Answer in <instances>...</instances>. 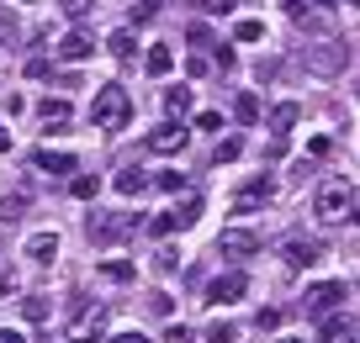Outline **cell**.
I'll list each match as a JSON object with an SVG mask.
<instances>
[{"mask_svg": "<svg viewBox=\"0 0 360 343\" xmlns=\"http://www.w3.org/2000/svg\"><path fill=\"white\" fill-rule=\"evenodd\" d=\"M127 122H133V95L122 85H101L90 100V127L96 133H122Z\"/></svg>", "mask_w": 360, "mask_h": 343, "instance_id": "obj_1", "label": "cell"}, {"mask_svg": "<svg viewBox=\"0 0 360 343\" xmlns=\"http://www.w3.org/2000/svg\"><path fill=\"white\" fill-rule=\"evenodd\" d=\"M101 338H106V307L79 301L75 317L64 322V343H101Z\"/></svg>", "mask_w": 360, "mask_h": 343, "instance_id": "obj_2", "label": "cell"}, {"mask_svg": "<svg viewBox=\"0 0 360 343\" xmlns=\"http://www.w3.org/2000/svg\"><path fill=\"white\" fill-rule=\"evenodd\" d=\"M133 227H138V217H117V211H90V217H85V238H90V243H101V248L122 243Z\"/></svg>", "mask_w": 360, "mask_h": 343, "instance_id": "obj_3", "label": "cell"}, {"mask_svg": "<svg viewBox=\"0 0 360 343\" xmlns=\"http://www.w3.org/2000/svg\"><path fill=\"white\" fill-rule=\"evenodd\" d=\"M345 296H349V285H345V280H318V285H307L302 307H307V317H318V322H323V317H328V311H334Z\"/></svg>", "mask_w": 360, "mask_h": 343, "instance_id": "obj_4", "label": "cell"}, {"mask_svg": "<svg viewBox=\"0 0 360 343\" xmlns=\"http://www.w3.org/2000/svg\"><path fill=\"white\" fill-rule=\"evenodd\" d=\"M143 143H148V154H186V143H191V133H186V122H159L154 127V133H148L143 137Z\"/></svg>", "mask_w": 360, "mask_h": 343, "instance_id": "obj_5", "label": "cell"}, {"mask_svg": "<svg viewBox=\"0 0 360 343\" xmlns=\"http://www.w3.org/2000/svg\"><path fill=\"white\" fill-rule=\"evenodd\" d=\"M217 254H228V259H255V254H259V238L249 233V227H223Z\"/></svg>", "mask_w": 360, "mask_h": 343, "instance_id": "obj_6", "label": "cell"}, {"mask_svg": "<svg viewBox=\"0 0 360 343\" xmlns=\"http://www.w3.org/2000/svg\"><path fill=\"white\" fill-rule=\"evenodd\" d=\"M238 296H249V275L244 269H223V275L212 280V285H207V301H238Z\"/></svg>", "mask_w": 360, "mask_h": 343, "instance_id": "obj_7", "label": "cell"}, {"mask_svg": "<svg viewBox=\"0 0 360 343\" xmlns=\"http://www.w3.org/2000/svg\"><path fill=\"white\" fill-rule=\"evenodd\" d=\"M270 196H276V180H270V175H259V180H249V185H244V190H238V196H233V211H238V217H244V211L265 206Z\"/></svg>", "mask_w": 360, "mask_h": 343, "instance_id": "obj_8", "label": "cell"}, {"mask_svg": "<svg viewBox=\"0 0 360 343\" xmlns=\"http://www.w3.org/2000/svg\"><path fill=\"white\" fill-rule=\"evenodd\" d=\"M281 259H286L292 269H307V264H318V259H323V243H318V238H286Z\"/></svg>", "mask_w": 360, "mask_h": 343, "instance_id": "obj_9", "label": "cell"}, {"mask_svg": "<svg viewBox=\"0 0 360 343\" xmlns=\"http://www.w3.org/2000/svg\"><path fill=\"white\" fill-rule=\"evenodd\" d=\"M313 206H318V217H345L355 201H349V185H339V180H334V185H323L313 196Z\"/></svg>", "mask_w": 360, "mask_h": 343, "instance_id": "obj_10", "label": "cell"}, {"mask_svg": "<svg viewBox=\"0 0 360 343\" xmlns=\"http://www.w3.org/2000/svg\"><path fill=\"white\" fill-rule=\"evenodd\" d=\"M90 53H96V37H90V32H79V27L58 37V58H64V64H85Z\"/></svg>", "mask_w": 360, "mask_h": 343, "instance_id": "obj_11", "label": "cell"}, {"mask_svg": "<svg viewBox=\"0 0 360 343\" xmlns=\"http://www.w3.org/2000/svg\"><path fill=\"white\" fill-rule=\"evenodd\" d=\"M32 164L43 169V175H75V169H79V159H75V154H64V148H37V154H32Z\"/></svg>", "mask_w": 360, "mask_h": 343, "instance_id": "obj_12", "label": "cell"}, {"mask_svg": "<svg viewBox=\"0 0 360 343\" xmlns=\"http://www.w3.org/2000/svg\"><path fill=\"white\" fill-rule=\"evenodd\" d=\"M112 185L122 190L127 201H133V196H143V190L154 185V180H148V169H138V164H122V169H117V175H112Z\"/></svg>", "mask_w": 360, "mask_h": 343, "instance_id": "obj_13", "label": "cell"}, {"mask_svg": "<svg viewBox=\"0 0 360 343\" xmlns=\"http://www.w3.org/2000/svg\"><path fill=\"white\" fill-rule=\"evenodd\" d=\"M22 254L37 259V264H53V259H58V233H32L22 243Z\"/></svg>", "mask_w": 360, "mask_h": 343, "instance_id": "obj_14", "label": "cell"}, {"mask_svg": "<svg viewBox=\"0 0 360 343\" xmlns=\"http://www.w3.org/2000/svg\"><path fill=\"white\" fill-rule=\"evenodd\" d=\"M259 116H265L259 95H255V90H238V100H233V122H238V127H255Z\"/></svg>", "mask_w": 360, "mask_h": 343, "instance_id": "obj_15", "label": "cell"}, {"mask_svg": "<svg viewBox=\"0 0 360 343\" xmlns=\"http://www.w3.org/2000/svg\"><path fill=\"white\" fill-rule=\"evenodd\" d=\"M313 69H318V74H339V69H345V48H339V43L313 48Z\"/></svg>", "mask_w": 360, "mask_h": 343, "instance_id": "obj_16", "label": "cell"}, {"mask_svg": "<svg viewBox=\"0 0 360 343\" xmlns=\"http://www.w3.org/2000/svg\"><path fill=\"white\" fill-rule=\"evenodd\" d=\"M297 116H302V106H297V100H281V106L270 111V133H276V137H286V133L297 127Z\"/></svg>", "mask_w": 360, "mask_h": 343, "instance_id": "obj_17", "label": "cell"}, {"mask_svg": "<svg viewBox=\"0 0 360 343\" xmlns=\"http://www.w3.org/2000/svg\"><path fill=\"white\" fill-rule=\"evenodd\" d=\"M143 69H148V74H154V79H165L169 69H175V53H169L165 43H154V48H148V53H143Z\"/></svg>", "mask_w": 360, "mask_h": 343, "instance_id": "obj_18", "label": "cell"}, {"mask_svg": "<svg viewBox=\"0 0 360 343\" xmlns=\"http://www.w3.org/2000/svg\"><path fill=\"white\" fill-rule=\"evenodd\" d=\"M106 53H112V58H133V53H138V37H133V27H117V32L106 37Z\"/></svg>", "mask_w": 360, "mask_h": 343, "instance_id": "obj_19", "label": "cell"}, {"mask_svg": "<svg viewBox=\"0 0 360 343\" xmlns=\"http://www.w3.org/2000/svg\"><path fill=\"white\" fill-rule=\"evenodd\" d=\"M133 275H138L133 259H101V280H112V285H127Z\"/></svg>", "mask_w": 360, "mask_h": 343, "instance_id": "obj_20", "label": "cell"}, {"mask_svg": "<svg viewBox=\"0 0 360 343\" xmlns=\"http://www.w3.org/2000/svg\"><path fill=\"white\" fill-rule=\"evenodd\" d=\"M37 111H43V122H48V133H53V127H64V122H69V100H64V95H48V100H43V106H37Z\"/></svg>", "mask_w": 360, "mask_h": 343, "instance_id": "obj_21", "label": "cell"}, {"mask_svg": "<svg viewBox=\"0 0 360 343\" xmlns=\"http://www.w3.org/2000/svg\"><path fill=\"white\" fill-rule=\"evenodd\" d=\"M165 111H169V122H175V116H180V122H186V111H191V90H186V85L165 90Z\"/></svg>", "mask_w": 360, "mask_h": 343, "instance_id": "obj_22", "label": "cell"}, {"mask_svg": "<svg viewBox=\"0 0 360 343\" xmlns=\"http://www.w3.org/2000/svg\"><path fill=\"white\" fill-rule=\"evenodd\" d=\"M69 196H75V201H96V196H101V175H75V180H69Z\"/></svg>", "mask_w": 360, "mask_h": 343, "instance_id": "obj_23", "label": "cell"}, {"mask_svg": "<svg viewBox=\"0 0 360 343\" xmlns=\"http://www.w3.org/2000/svg\"><path fill=\"white\" fill-rule=\"evenodd\" d=\"M323 338H328V343H345V338H355V328H349V317H339V311H328V317H323Z\"/></svg>", "mask_w": 360, "mask_h": 343, "instance_id": "obj_24", "label": "cell"}, {"mask_svg": "<svg viewBox=\"0 0 360 343\" xmlns=\"http://www.w3.org/2000/svg\"><path fill=\"white\" fill-rule=\"evenodd\" d=\"M233 43H265V22H255V16L233 22Z\"/></svg>", "mask_w": 360, "mask_h": 343, "instance_id": "obj_25", "label": "cell"}, {"mask_svg": "<svg viewBox=\"0 0 360 343\" xmlns=\"http://www.w3.org/2000/svg\"><path fill=\"white\" fill-rule=\"evenodd\" d=\"M169 233H180V217L175 211H159V217L148 222V238H169Z\"/></svg>", "mask_w": 360, "mask_h": 343, "instance_id": "obj_26", "label": "cell"}, {"mask_svg": "<svg viewBox=\"0 0 360 343\" xmlns=\"http://www.w3.org/2000/svg\"><path fill=\"white\" fill-rule=\"evenodd\" d=\"M154 185H159V190H169V196H180V190H186V175H180V169H159Z\"/></svg>", "mask_w": 360, "mask_h": 343, "instance_id": "obj_27", "label": "cell"}, {"mask_svg": "<svg viewBox=\"0 0 360 343\" xmlns=\"http://www.w3.org/2000/svg\"><path fill=\"white\" fill-rule=\"evenodd\" d=\"M207 343H238V328L233 322H212V328H207Z\"/></svg>", "mask_w": 360, "mask_h": 343, "instance_id": "obj_28", "label": "cell"}, {"mask_svg": "<svg viewBox=\"0 0 360 343\" xmlns=\"http://www.w3.org/2000/svg\"><path fill=\"white\" fill-rule=\"evenodd\" d=\"M22 317H27V322H43V317H48V296H27V301H22Z\"/></svg>", "mask_w": 360, "mask_h": 343, "instance_id": "obj_29", "label": "cell"}, {"mask_svg": "<svg viewBox=\"0 0 360 343\" xmlns=\"http://www.w3.org/2000/svg\"><path fill=\"white\" fill-rule=\"evenodd\" d=\"M255 328H259V332H276V328H281V307H259Z\"/></svg>", "mask_w": 360, "mask_h": 343, "instance_id": "obj_30", "label": "cell"}, {"mask_svg": "<svg viewBox=\"0 0 360 343\" xmlns=\"http://www.w3.org/2000/svg\"><path fill=\"white\" fill-rule=\"evenodd\" d=\"M196 211H202V201H196V196H186V201H180V206H175L180 227H191V222H196Z\"/></svg>", "mask_w": 360, "mask_h": 343, "instance_id": "obj_31", "label": "cell"}, {"mask_svg": "<svg viewBox=\"0 0 360 343\" xmlns=\"http://www.w3.org/2000/svg\"><path fill=\"white\" fill-rule=\"evenodd\" d=\"M238 154H244V143H238V137H223V143H217V164H233Z\"/></svg>", "mask_w": 360, "mask_h": 343, "instance_id": "obj_32", "label": "cell"}, {"mask_svg": "<svg viewBox=\"0 0 360 343\" xmlns=\"http://www.w3.org/2000/svg\"><path fill=\"white\" fill-rule=\"evenodd\" d=\"M186 37H191L196 48H212V32H207V22H191V27H186Z\"/></svg>", "mask_w": 360, "mask_h": 343, "instance_id": "obj_33", "label": "cell"}, {"mask_svg": "<svg viewBox=\"0 0 360 343\" xmlns=\"http://www.w3.org/2000/svg\"><path fill=\"white\" fill-rule=\"evenodd\" d=\"M196 127H202V133H217V127H223V111H196Z\"/></svg>", "mask_w": 360, "mask_h": 343, "instance_id": "obj_34", "label": "cell"}, {"mask_svg": "<svg viewBox=\"0 0 360 343\" xmlns=\"http://www.w3.org/2000/svg\"><path fill=\"white\" fill-rule=\"evenodd\" d=\"M154 16H159V0H138L133 6V22H154Z\"/></svg>", "mask_w": 360, "mask_h": 343, "instance_id": "obj_35", "label": "cell"}, {"mask_svg": "<svg viewBox=\"0 0 360 343\" xmlns=\"http://www.w3.org/2000/svg\"><path fill=\"white\" fill-rule=\"evenodd\" d=\"M286 11H292V22H307V16H313V0H286Z\"/></svg>", "mask_w": 360, "mask_h": 343, "instance_id": "obj_36", "label": "cell"}, {"mask_svg": "<svg viewBox=\"0 0 360 343\" xmlns=\"http://www.w3.org/2000/svg\"><path fill=\"white\" fill-rule=\"evenodd\" d=\"M53 74V64H48V58H32V64H27V79H48Z\"/></svg>", "mask_w": 360, "mask_h": 343, "instance_id": "obj_37", "label": "cell"}, {"mask_svg": "<svg viewBox=\"0 0 360 343\" xmlns=\"http://www.w3.org/2000/svg\"><path fill=\"white\" fill-rule=\"evenodd\" d=\"M207 69H212V64H207V58H202V53H191V58H186V74H191V79H202V74H207Z\"/></svg>", "mask_w": 360, "mask_h": 343, "instance_id": "obj_38", "label": "cell"}, {"mask_svg": "<svg viewBox=\"0 0 360 343\" xmlns=\"http://www.w3.org/2000/svg\"><path fill=\"white\" fill-rule=\"evenodd\" d=\"M175 264H180V259H175V248H159V254H154V269H165V275H169Z\"/></svg>", "mask_w": 360, "mask_h": 343, "instance_id": "obj_39", "label": "cell"}, {"mask_svg": "<svg viewBox=\"0 0 360 343\" xmlns=\"http://www.w3.org/2000/svg\"><path fill=\"white\" fill-rule=\"evenodd\" d=\"M148 311H154V317H169V296H165V290H154V296H148Z\"/></svg>", "mask_w": 360, "mask_h": 343, "instance_id": "obj_40", "label": "cell"}, {"mask_svg": "<svg viewBox=\"0 0 360 343\" xmlns=\"http://www.w3.org/2000/svg\"><path fill=\"white\" fill-rule=\"evenodd\" d=\"M233 6H238V0H202V11H212V16H228Z\"/></svg>", "mask_w": 360, "mask_h": 343, "instance_id": "obj_41", "label": "cell"}, {"mask_svg": "<svg viewBox=\"0 0 360 343\" xmlns=\"http://www.w3.org/2000/svg\"><path fill=\"white\" fill-rule=\"evenodd\" d=\"M90 6H96V0H64V11L75 16V22H79V16H90Z\"/></svg>", "mask_w": 360, "mask_h": 343, "instance_id": "obj_42", "label": "cell"}, {"mask_svg": "<svg viewBox=\"0 0 360 343\" xmlns=\"http://www.w3.org/2000/svg\"><path fill=\"white\" fill-rule=\"evenodd\" d=\"M165 343H191V328H186V322H175V328L165 332Z\"/></svg>", "mask_w": 360, "mask_h": 343, "instance_id": "obj_43", "label": "cell"}, {"mask_svg": "<svg viewBox=\"0 0 360 343\" xmlns=\"http://www.w3.org/2000/svg\"><path fill=\"white\" fill-rule=\"evenodd\" d=\"M212 64L228 74V69H233V48H223V43H217V58H212Z\"/></svg>", "mask_w": 360, "mask_h": 343, "instance_id": "obj_44", "label": "cell"}, {"mask_svg": "<svg viewBox=\"0 0 360 343\" xmlns=\"http://www.w3.org/2000/svg\"><path fill=\"white\" fill-rule=\"evenodd\" d=\"M0 343H27V338H22L16 328H0Z\"/></svg>", "mask_w": 360, "mask_h": 343, "instance_id": "obj_45", "label": "cell"}, {"mask_svg": "<svg viewBox=\"0 0 360 343\" xmlns=\"http://www.w3.org/2000/svg\"><path fill=\"white\" fill-rule=\"evenodd\" d=\"M112 343H148V338H143V332H117Z\"/></svg>", "mask_w": 360, "mask_h": 343, "instance_id": "obj_46", "label": "cell"}, {"mask_svg": "<svg viewBox=\"0 0 360 343\" xmlns=\"http://www.w3.org/2000/svg\"><path fill=\"white\" fill-rule=\"evenodd\" d=\"M11 143H16V137H11V127H0V154H11Z\"/></svg>", "mask_w": 360, "mask_h": 343, "instance_id": "obj_47", "label": "cell"}, {"mask_svg": "<svg viewBox=\"0 0 360 343\" xmlns=\"http://www.w3.org/2000/svg\"><path fill=\"white\" fill-rule=\"evenodd\" d=\"M11 290H16V280H11V275H0V296H11Z\"/></svg>", "mask_w": 360, "mask_h": 343, "instance_id": "obj_48", "label": "cell"}, {"mask_svg": "<svg viewBox=\"0 0 360 343\" xmlns=\"http://www.w3.org/2000/svg\"><path fill=\"white\" fill-rule=\"evenodd\" d=\"M349 222H355V227H360V206H349Z\"/></svg>", "mask_w": 360, "mask_h": 343, "instance_id": "obj_49", "label": "cell"}, {"mask_svg": "<svg viewBox=\"0 0 360 343\" xmlns=\"http://www.w3.org/2000/svg\"><path fill=\"white\" fill-rule=\"evenodd\" d=\"M276 343H307V338H292V332H286V338H276Z\"/></svg>", "mask_w": 360, "mask_h": 343, "instance_id": "obj_50", "label": "cell"}, {"mask_svg": "<svg viewBox=\"0 0 360 343\" xmlns=\"http://www.w3.org/2000/svg\"><path fill=\"white\" fill-rule=\"evenodd\" d=\"M22 6H37V0H22Z\"/></svg>", "mask_w": 360, "mask_h": 343, "instance_id": "obj_51", "label": "cell"}, {"mask_svg": "<svg viewBox=\"0 0 360 343\" xmlns=\"http://www.w3.org/2000/svg\"><path fill=\"white\" fill-rule=\"evenodd\" d=\"M349 6H355V11H360V0H349Z\"/></svg>", "mask_w": 360, "mask_h": 343, "instance_id": "obj_52", "label": "cell"}, {"mask_svg": "<svg viewBox=\"0 0 360 343\" xmlns=\"http://www.w3.org/2000/svg\"><path fill=\"white\" fill-rule=\"evenodd\" d=\"M355 301H360V285H355Z\"/></svg>", "mask_w": 360, "mask_h": 343, "instance_id": "obj_53", "label": "cell"}]
</instances>
